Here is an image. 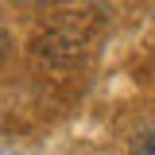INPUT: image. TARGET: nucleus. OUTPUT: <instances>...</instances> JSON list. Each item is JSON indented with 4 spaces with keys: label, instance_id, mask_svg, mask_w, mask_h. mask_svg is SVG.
Returning a JSON list of instances; mask_svg holds the SVG:
<instances>
[{
    "label": "nucleus",
    "instance_id": "nucleus-1",
    "mask_svg": "<svg viewBox=\"0 0 155 155\" xmlns=\"http://www.w3.org/2000/svg\"><path fill=\"white\" fill-rule=\"evenodd\" d=\"M85 43L89 39L81 31H74V27H54L43 39H35V54L43 62H51V66H74L81 58V51H85Z\"/></svg>",
    "mask_w": 155,
    "mask_h": 155
},
{
    "label": "nucleus",
    "instance_id": "nucleus-3",
    "mask_svg": "<svg viewBox=\"0 0 155 155\" xmlns=\"http://www.w3.org/2000/svg\"><path fill=\"white\" fill-rule=\"evenodd\" d=\"M8 54V31H4V27H0V58Z\"/></svg>",
    "mask_w": 155,
    "mask_h": 155
},
{
    "label": "nucleus",
    "instance_id": "nucleus-2",
    "mask_svg": "<svg viewBox=\"0 0 155 155\" xmlns=\"http://www.w3.org/2000/svg\"><path fill=\"white\" fill-rule=\"evenodd\" d=\"M132 155H155V124H147V128H140V132H136Z\"/></svg>",
    "mask_w": 155,
    "mask_h": 155
}]
</instances>
